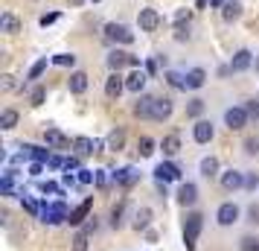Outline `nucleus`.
<instances>
[{
  "label": "nucleus",
  "mask_w": 259,
  "mask_h": 251,
  "mask_svg": "<svg viewBox=\"0 0 259 251\" xmlns=\"http://www.w3.org/2000/svg\"><path fill=\"white\" fill-rule=\"evenodd\" d=\"M154 178L160 181V184H166V181H178V178H181V169H178L175 164L163 161V164H157V167H154Z\"/></svg>",
  "instance_id": "nucleus-11"
},
{
  "label": "nucleus",
  "mask_w": 259,
  "mask_h": 251,
  "mask_svg": "<svg viewBox=\"0 0 259 251\" xmlns=\"http://www.w3.org/2000/svg\"><path fill=\"white\" fill-rule=\"evenodd\" d=\"M15 126H18V111H15V108H6V111L0 114V129H3V132H12Z\"/></svg>",
  "instance_id": "nucleus-29"
},
{
  "label": "nucleus",
  "mask_w": 259,
  "mask_h": 251,
  "mask_svg": "<svg viewBox=\"0 0 259 251\" xmlns=\"http://www.w3.org/2000/svg\"><path fill=\"white\" fill-rule=\"evenodd\" d=\"M201 228H204V216H201L198 210H189L187 219H184V245H187V251H195Z\"/></svg>",
  "instance_id": "nucleus-1"
},
{
  "label": "nucleus",
  "mask_w": 259,
  "mask_h": 251,
  "mask_svg": "<svg viewBox=\"0 0 259 251\" xmlns=\"http://www.w3.org/2000/svg\"><path fill=\"white\" fill-rule=\"evenodd\" d=\"M76 178H79V184H94V181H96V172H94V169H84V167H82Z\"/></svg>",
  "instance_id": "nucleus-41"
},
{
  "label": "nucleus",
  "mask_w": 259,
  "mask_h": 251,
  "mask_svg": "<svg viewBox=\"0 0 259 251\" xmlns=\"http://www.w3.org/2000/svg\"><path fill=\"white\" fill-rule=\"evenodd\" d=\"M59 21V12H50V15H41V26H50Z\"/></svg>",
  "instance_id": "nucleus-50"
},
{
  "label": "nucleus",
  "mask_w": 259,
  "mask_h": 251,
  "mask_svg": "<svg viewBox=\"0 0 259 251\" xmlns=\"http://www.w3.org/2000/svg\"><path fill=\"white\" fill-rule=\"evenodd\" d=\"M137 24H140L143 32H154V29L160 26V15L154 12V9H140V15H137Z\"/></svg>",
  "instance_id": "nucleus-10"
},
{
  "label": "nucleus",
  "mask_w": 259,
  "mask_h": 251,
  "mask_svg": "<svg viewBox=\"0 0 259 251\" xmlns=\"http://www.w3.org/2000/svg\"><path fill=\"white\" fill-rule=\"evenodd\" d=\"M245 152L247 155H259V140L256 137H247L245 140Z\"/></svg>",
  "instance_id": "nucleus-44"
},
{
  "label": "nucleus",
  "mask_w": 259,
  "mask_h": 251,
  "mask_svg": "<svg viewBox=\"0 0 259 251\" xmlns=\"http://www.w3.org/2000/svg\"><path fill=\"white\" fill-rule=\"evenodd\" d=\"M204 82H207V73L201 70V67H192V70L187 73V88H189V91H198V88H204Z\"/></svg>",
  "instance_id": "nucleus-25"
},
{
  "label": "nucleus",
  "mask_w": 259,
  "mask_h": 251,
  "mask_svg": "<svg viewBox=\"0 0 259 251\" xmlns=\"http://www.w3.org/2000/svg\"><path fill=\"white\" fill-rule=\"evenodd\" d=\"M222 187L224 190H239V187H245V172H239V169L222 172Z\"/></svg>",
  "instance_id": "nucleus-16"
},
{
  "label": "nucleus",
  "mask_w": 259,
  "mask_h": 251,
  "mask_svg": "<svg viewBox=\"0 0 259 251\" xmlns=\"http://www.w3.org/2000/svg\"><path fill=\"white\" fill-rule=\"evenodd\" d=\"M67 216H70V210L64 207V202H53L41 207V222H47V225H61V222H67Z\"/></svg>",
  "instance_id": "nucleus-2"
},
{
  "label": "nucleus",
  "mask_w": 259,
  "mask_h": 251,
  "mask_svg": "<svg viewBox=\"0 0 259 251\" xmlns=\"http://www.w3.org/2000/svg\"><path fill=\"white\" fill-rule=\"evenodd\" d=\"M146 82H149V73H143L140 67H137V70H131L128 76H125V91H131V94H143Z\"/></svg>",
  "instance_id": "nucleus-9"
},
{
  "label": "nucleus",
  "mask_w": 259,
  "mask_h": 251,
  "mask_svg": "<svg viewBox=\"0 0 259 251\" xmlns=\"http://www.w3.org/2000/svg\"><path fill=\"white\" fill-rule=\"evenodd\" d=\"M15 88V76H3V91H12Z\"/></svg>",
  "instance_id": "nucleus-55"
},
{
  "label": "nucleus",
  "mask_w": 259,
  "mask_h": 251,
  "mask_svg": "<svg viewBox=\"0 0 259 251\" xmlns=\"http://www.w3.org/2000/svg\"><path fill=\"white\" fill-rule=\"evenodd\" d=\"M245 111H247V114H250V117H259V99H247Z\"/></svg>",
  "instance_id": "nucleus-48"
},
{
  "label": "nucleus",
  "mask_w": 259,
  "mask_h": 251,
  "mask_svg": "<svg viewBox=\"0 0 259 251\" xmlns=\"http://www.w3.org/2000/svg\"><path fill=\"white\" fill-rule=\"evenodd\" d=\"M73 169H76V172L82 169V161H79V155H70L67 161H64V172H73Z\"/></svg>",
  "instance_id": "nucleus-43"
},
{
  "label": "nucleus",
  "mask_w": 259,
  "mask_h": 251,
  "mask_svg": "<svg viewBox=\"0 0 259 251\" xmlns=\"http://www.w3.org/2000/svg\"><path fill=\"white\" fill-rule=\"evenodd\" d=\"M111 181H114L117 187H134V184L140 181V172H134L131 167H122V169H114V172H111Z\"/></svg>",
  "instance_id": "nucleus-6"
},
{
  "label": "nucleus",
  "mask_w": 259,
  "mask_h": 251,
  "mask_svg": "<svg viewBox=\"0 0 259 251\" xmlns=\"http://www.w3.org/2000/svg\"><path fill=\"white\" fill-rule=\"evenodd\" d=\"M82 231H84V234H94V231H96V219H94V216H91V219L84 222V228H82Z\"/></svg>",
  "instance_id": "nucleus-52"
},
{
  "label": "nucleus",
  "mask_w": 259,
  "mask_h": 251,
  "mask_svg": "<svg viewBox=\"0 0 259 251\" xmlns=\"http://www.w3.org/2000/svg\"><path fill=\"white\" fill-rule=\"evenodd\" d=\"M160 149H163V155H169V158L178 155V152H181V137H178V134H166Z\"/></svg>",
  "instance_id": "nucleus-27"
},
{
  "label": "nucleus",
  "mask_w": 259,
  "mask_h": 251,
  "mask_svg": "<svg viewBox=\"0 0 259 251\" xmlns=\"http://www.w3.org/2000/svg\"><path fill=\"white\" fill-rule=\"evenodd\" d=\"M122 210H125V202L114 204V210H111V228H119V225H122Z\"/></svg>",
  "instance_id": "nucleus-36"
},
{
  "label": "nucleus",
  "mask_w": 259,
  "mask_h": 251,
  "mask_svg": "<svg viewBox=\"0 0 259 251\" xmlns=\"http://www.w3.org/2000/svg\"><path fill=\"white\" fill-rule=\"evenodd\" d=\"M21 204H24V210L29 216H41V204H38L32 196H21Z\"/></svg>",
  "instance_id": "nucleus-33"
},
{
  "label": "nucleus",
  "mask_w": 259,
  "mask_h": 251,
  "mask_svg": "<svg viewBox=\"0 0 259 251\" xmlns=\"http://www.w3.org/2000/svg\"><path fill=\"white\" fill-rule=\"evenodd\" d=\"M0 32H9V35L21 32V21H18L12 12H3L0 15Z\"/></svg>",
  "instance_id": "nucleus-23"
},
{
  "label": "nucleus",
  "mask_w": 259,
  "mask_h": 251,
  "mask_svg": "<svg viewBox=\"0 0 259 251\" xmlns=\"http://www.w3.org/2000/svg\"><path fill=\"white\" fill-rule=\"evenodd\" d=\"M73 251H88V234L79 231L76 237H73Z\"/></svg>",
  "instance_id": "nucleus-40"
},
{
  "label": "nucleus",
  "mask_w": 259,
  "mask_h": 251,
  "mask_svg": "<svg viewBox=\"0 0 259 251\" xmlns=\"http://www.w3.org/2000/svg\"><path fill=\"white\" fill-rule=\"evenodd\" d=\"M44 144H47L50 149H67L70 140H67V134L59 132V129H47V132H44Z\"/></svg>",
  "instance_id": "nucleus-17"
},
{
  "label": "nucleus",
  "mask_w": 259,
  "mask_h": 251,
  "mask_svg": "<svg viewBox=\"0 0 259 251\" xmlns=\"http://www.w3.org/2000/svg\"><path fill=\"white\" fill-rule=\"evenodd\" d=\"M149 222H152V210L149 207H140L134 213V231H149Z\"/></svg>",
  "instance_id": "nucleus-28"
},
{
  "label": "nucleus",
  "mask_w": 259,
  "mask_h": 251,
  "mask_svg": "<svg viewBox=\"0 0 259 251\" xmlns=\"http://www.w3.org/2000/svg\"><path fill=\"white\" fill-rule=\"evenodd\" d=\"M44 70H47V59H38L35 64L29 67V76H26V79H38V76H41Z\"/></svg>",
  "instance_id": "nucleus-38"
},
{
  "label": "nucleus",
  "mask_w": 259,
  "mask_h": 251,
  "mask_svg": "<svg viewBox=\"0 0 259 251\" xmlns=\"http://www.w3.org/2000/svg\"><path fill=\"white\" fill-rule=\"evenodd\" d=\"M172 111H175L172 99H169V96H157V99H154V108H152V120L163 123V120L172 117Z\"/></svg>",
  "instance_id": "nucleus-7"
},
{
  "label": "nucleus",
  "mask_w": 259,
  "mask_h": 251,
  "mask_svg": "<svg viewBox=\"0 0 259 251\" xmlns=\"http://www.w3.org/2000/svg\"><path fill=\"white\" fill-rule=\"evenodd\" d=\"M50 167H53V169H64V161L53 155V158H50Z\"/></svg>",
  "instance_id": "nucleus-56"
},
{
  "label": "nucleus",
  "mask_w": 259,
  "mask_h": 251,
  "mask_svg": "<svg viewBox=\"0 0 259 251\" xmlns=\"http://www.w3.org/2000/svg\"><path fill=\"white\" fill-rule=\"evenodd\" d=\"M212 6H224V3H227V0H210Z\"/></svg>",
  "instance_id": "nucleus-58"
},
{
  "label": "nucleus",
  "mask_w": 259,
  "mask_h": 251,
  "mask_svg": "<svg viewBox=\"0 0 259 251\" xmlns=\"http://www.w3.org/2000/svg\"><path fill=\"white\" fill-rule=\"evenodd\" d=\"M178 202L184 204V207H192V204L198 202V187H195L192 181H184L181 190H178Z\"/></svg>",
  "instance_id": "nucleus-13"
},
{
  "label": "nucleus",
  "mask_w": 259,
  "mask_h": 251,
  "mask_svg": "<svg viewBox=\"0 0 259 251\" xmlns=\"http://www.w3.org/2000/svg\"><path fill=\"white\" fill-rule=\"evenodd\" d=\"M91 207H94V199H84L79 207H73V210H70L67 222H70V225H82L84 219H91Z\"/></svg>",
  "instance_id": "nucleus-14"
},
{
  "label": "nucleus",
  "mask_w": 259,
  "mask_h": 251,
  "mask_svg": "<svg viewBox=\"0 0 259 251\" xmlns=\"http://www.w3.org/2000/svg\"><path fill=\"white\" fill-rule=\"evenodd\" d=\"M222 18L227 21V24L239 21V18H242V3H239V0H227V3H224V9H222Z\"/></svg>",
  "instance_id": "nucleus-22"
},
{
  "label": "nucleus",
  "mask_w": 259,
  "mask_h": 251,
  "mask_svg": "<svg viewBox=\"0 0 259 251\" xmlns=\"http://www.w3.org/2000/svg\"><path fill=\"white\" fill-rule=\"evenodd\" d=\"M215 129H212L210 120H195V126H192V137H195V144H210Z\"/></svg>",
  "instance_id": "nucleus-8"
},
{
  "label": "nucleus",
  "mask_w": 259,
  "mask_h": 251,
  "mask_svg": "<svg viewBox=\"0 0 259 251\" xmlns=\"http://www.w3.org/2000/svg\"><path fill=\"white\" fill-rule=\"evenodd\" d=\"M154 99H157V96L140 94V99H137V105H134V117H140V120H149V117H152V108H154Z\"/></svg>",
  "instance_id": "nucleus-20"
},
{
  "label": "nucleus",
  "mask_w": 259,
  "mask_h": 251,
  "mask_svg": "<svg viewBox=\"0 0 259 251\" xmlns=\"http://www.w3.org/2000/svg\"><path fill=\"white\" fill-rule=\"evenodd\" d=\"M96 187H99V190H105V187H108V175H105V169H96Z\"/></svg>",
  "instance_id": "nucleus-49"
},
{
  "label": "nucleus",
  "mask_w": 259,
  "mask_h": 251,
  "mask_svg": "<svg viewBox=\"0 0 259 251\" xmlns=\"http://www.w3.org/2000/svg\"><path fill=\"white\" fill-rule=\"evenodd\" d=\"M247 216H250V222H259V204H250L247 207Z\"/></svg>",
  "instance_id": "nucleus-51"
},
{
  "label": "nucleus",
  "mask_w": 259,
  "mask_h": 251,
  "mask_svg": "<svg viewBox=\"0 0 259 251\" xmlns=\"http://www.w3.org/2000/svg\"><path fill=\"white\" fill-rule=\"evenodd\" d=\"M245 187L247 190H256L259 187V175L256 172H245Z\"/></svg>",
  "instance_id": "nucleus-45"
},
{
  "label": "nucleus",
  "mask_w": 259,
  "mask_h": 251,
  "mask_svg": "<svg viewBox=\"0 0 259 251\" xmlns=\"http://www.w3.org/2000/svg\"><path fill=\"white\" fill-rule=\"evenodd\" d=\"M253 64V53L250 50H236L233 61H230V73H245Z\"/></svg>",
  "instance_id": "nucleus-12"
},
{
  "label": "nucleus",
  "mask_w": 259,
  "mask_h": 251,
  "mask_svg": "<svg viewBox=\"0 0 259 251\" xmlns=\"http://www.w3.org/2000/svg\"><path fill=\"white\" fill-rule=\"evenodd\" d=\"M125 91V79L119 76V73H111L108 76V82H105V94H108V99H119V94Z\"/></svg>",
  "instance_id": "nucleus-19"
},
{
  "label": "nucleus",
  "mask_w": 259,
  "mask_h": 251,
  "mask_svg": "<svg viewBox=\"0 0 259 251\" xmlns=\"http://www.w3.org/2000/svg\"><path fill=\"white\" fill-rule=\"evenodd\" d=\"M38 190H41V193H53V196H61V187H59V184H53V181H41V184H38Z\"/></svg>",
  "instance_id": "nucleus-42"
},
{
  "label": "nucleus",
  "mask_w": 259,
  "mask_h": 251,
  "mask_svg": "<svg viewBox=\"0 0 259 251\" xmlns=\"http://www.w3.org/2000/svg\"><path fill=\"white\" fill-rule=\"evenodd\" d=\"M125 64L131 67V53H122V50H111L108 53V67H111V73H119Z\"/></svg>",
  "instance_id": "nucleus-15"
},
{
  "label": "nucleus",
  "mask_w": 259,
  "mask_h": 251,
  "mask_svg": "<svg viewBox=\"0 0 259 251\" xmlns=\"http://www.w3.org/2000/svg\"><path fill=\"white\" fill-rule=\"evenodd\" d=\"M32 158V161H41V164H50V149H44V146H32V144H24L21 146V158Z\"/></svg>",
  "instance_id": "nucleus-18"
},
{
  "label": "nucleus",
  "mask_w": 259,
  "mask_h": 251,
  "mask_svg": "<svg viewBox=\"0 0 259 251\" xmlns=\"http://www.w3.org/2000/svg\"><path fill=\"white\" fill-rule=\"evenodd\" d=\"M247 117H250V114L245 111V105H236V108H227V111H224V123H227V129H230V132L245 129Z\"/></svg>",
  "instance_id": "nucleus-4"
},
{
  "label": "nucleus",
  "mask_w": 259,
  "mask_h": 251,
  "mask_svg": "<svg viewBox=\"0 0 259 251\" xmlns=\"http://www.w3.org/2000/svg\"><path fill=\"white\" fill-rule=\"evenodd\" d=\"M146 73H157V64L154 61H146Z\"/></svg>",
  "instance_id": "nucleus-57"
},
{
  "label": "nucleus",
  "mask_w": 259,
  "mask_h": 251,
  "mask_svg": "<svg viewBox=\"0 0 259 251\" xmlns=\"http://www.w3.org/2000/svg\"><path fill=\"white\" fill-rule=\"evenodd\" d=\"M204 6H207V0H198V9H204Z\"/></svg>",
  "instance_id": "nucleus-60"
},
{
  "label": "nucleus",
  "mask_w": 259,
  "mask_h": 251,
  "mask_svg": "<svg viewBox=\"0 0 259 251\" xmlns=\"http://www.w3.org/2000/svg\"><path fill=\"white\" fill-rule=\"evenodd\" d=\"M41 169H44L41 161H32V164H29V172H32V175H41Z\"/></svg>",
  "instance_id": "nucleus-53"
},
{
  "label": "nucleus",
  "mask_w": 259,
  "mask_h": 251,
  "mask_svg": "<svg viewBox=\"0 0 259 251\" xmlns=\"http://www.w3.org/2000/svg\"><path fill=\"white\" fill-rule=\"evenodd\" d=\"M239 204L236 202H224V204H219V210H215V222L222 228H230V225H236L239 222Z\"/></svg>",
  "instance_id": "nucleus-3"
},
{
  "label": "nucleus",
  "mask_w": 259,
  "mask_h": 251,
  "mask_svg": "<svg viewBox=\"0 0 259 251\" xmlns=\"http://www.w3.org/2000/svg\"><path fill=\"white\" fill-rule=\"evenodd\" d=\"M201 175H204V178H215V175H219V158L215 155L201 158Z\"/></svg>",
  "instance_id": "nucleus-26"
},
{
  "label": "nucleus",
  "mask_w": 259,
  "mask_h": 251,
  "mask_svg": "<svg viewBox=\"0 0 259 251\" xmlns=\"http://www.w3.org/2000/svg\"><path fill=\"white\" fill-rule=\"evenodd\" d=\"M44 99H47V91H44V88H41V85H35V88H32V91H29V105H44Z\"/></svg>",
  "instance_id": "nucleus-34"
},
{
  "label": "nucleus",
  "mask_w": 259,
  "mask_h": 251,
  "mask_svg": "<svg viewBox=\"0 0 259 251\" xmlns=\"http://www.w3.org/2000/svg\"><path fill=\"white\" fill-rule=\"evenodd\" d=\"M201 114H204V99H189V105H187V117L201 120Z\"/></svg>",
  "instance_id": "nucleus-32"
},
{
  "label": "nucleus",
  "mask_w": 259,
  "mask_h": 251,
  "mask_svg": "<svg viewBox=\"0 0 259 251\" xmlns=\"http://www.w3.org/2000/svg\"><path fill=\"white\" fill-rule=\"evenodd\" d=\"M175 41H189V24H184V26L175 29Z\"/></svg>",
  "instance_id": "nucleus-47"
},
{
  "label": "nucleus",
  "mask_w": 259,
  "mask_h": 251,
  "mask_svg": "<svg viewBox=\"0 0 259 251\" xmlns=\"http://www.w3.org/2000/svg\"><path fill=\"white\" fill-rule=\"evenodd\" d=\"M67 3H70V6H82L84 0H67Z\"/></svg>",
  "instance_id": "nucleus-59"
},
{
  "label": "nucleus",
  "mask_w": 259,
  "mask_h": 251,
  "mask_svg": "<svg viewBox=\"0 0 259 251\" xmlns=\"http://www.w3.org/2000/svg\"><path fill=\"white\" fill-rule=\"evenodd\" d=\"M76 181H79V178H73V172H64V178H61V184H64V187H73Z\"/></svg>",
  "instance_id": "nucleus-54"
},
{
  "label": "nucleus",
  "mask_w": 259,
  "mask_h": 251,
  "mask_svg": "<svg viewBox=\"0 0 259 251\" xmlns=\"http://www.w3.org/2000/svg\"><path fill=\"white\" fill-rule=\"evenodd\" d=\"M122 146H125V132H122V129H114V132L108 134V149L119 152Z\"/></svg>",
  "instance_id": "nucleus-30"
},
{
  "label": "nucleus",
  "mask_w": 259,
  "mask_h": 251,
  "mask_svg": "<svg viewBox=\"0 0 259 251\" xmlns=\"http://www.w3.org/2000/svg\"><path fill=\"white\" fill-rule=\"evenodd\" d=\"M84 91H88V73H84V70H76V73H70V94L82 96Z\"/></svg>",
  "instance_id": "nucleus-21"
},
{
  "label": "nucleus",
  "mask_w": 259,
  "mask_h": 251,
  "mask_svg": "<svg viewBox=\"0 0 259 251\" xmlns=\"http://www.w3.org/2000/svg\"><path fill=\"white\" fill-rule=\"evenodd\" d=\"M166 82L172 85L175 91H187V76H181V73H175V70L166 73Z\"/></svg>",
  "instance_id": "nucleus-31"
},
{
  "label": "nucleus",
  "mask_w": 259,
  "mask_h": 251,
  "mask_svg": "<svg viewBox=\"0 0 259 251\" xmlns=\"http://www.w3.org/2000/svg\"><path fill=\"white\" fill-rule=\"evenodd\" d=\"M53 64H59V67H73V64H76V56H73V53H59V56L53 59Z\"/></svg>",
  "instance_id": "nucleus-37"
},
{
  "label": "nucleus",
  "mask_w": 259,
  "mask_h": 251,
  "mask_svg": "<svg viewBox=\"0 0 259 251\" xmlns=\"http://www.w3.org/2000/svg\"><path fill=\"white\" fill-rule=\"evenodd\" d=\"M105 38L114 41V44H131L134 41V32L122 24H105Z\"/></svg>",
  "instance_id": "nucleus-5"
},
{
  "label": "nucleus",
  "mask_w": 259,
  "mask_h": 251,
  "mask_svg": "<svg viewBox=\"0 0 259 251\" xmlns=\"http://www.w3.org/2000/svg\"><path fill=\"white\" fill-rule=\"evenodd\" d=\"M189 18H192V12H189V9H181V12L175 15V24L184 26V24H189Z\"/></svg>",
  "instance_id": "nucleus-46"
},
{
  "label": "nucleus",
  "mask_w": 259,
  "mask_h": 251,
  "mask_svg": "<svg viewBox=\"0 0 259 251\" xmlns=\"http://www.w3.org/2000/svg\"><path fill=\"white\" fill-rule=\"evenodd\" d=\"M137 152H140L143 158L154 155V140L152 137H140V140H137Z\"/></svg>",
  "instance_id": "nucleus-35"
},
{
  "label": "nucleus",
  "mask_w": 259,
  "mask_h": 251,
  "mask_svg": "<svg viewBox=\"0 0 259 251\" xmlns=\"http://www.w3.org/2000/svg\"><path fill=\"white\" fill-rule=\"evenodd\" d=\"M73 149H76V155L79 158L94 155L96 152V140H91V137H76V140H73Z\"/></svg>",
  "instance_id": "nucleus-24"
},
{
  "label": "nucleus",
  "mask_w": 259,
  "mask_h": 251,
  "mask_svg": "<svg viewBox=\"0 0 259 251\" xmlns=\"http://www.w3.org/2000/svg\"><path fill=\"white\" fill-rule=\"evenodd\" d=\"M239 251H259V237H242Z\"/></svg>",
  "instance_id": "nucleus-39"
}]
</instances>
